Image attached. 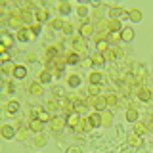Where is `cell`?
<instances>
[{
    "label": "cell",
    "mask_w": 153,
    "mask_h": 153,
    "mask_svg": "<svg viewBox=\"0 0 153 153\" xmlns=\"http://www.w3.org/2000/svg\"><path fill=\"white\" fill-rule=\"evenodd\" d=\"M107 31H113V33H121L123 31V25L119 19H109L107 21Z\"/></svg>",
    "instance_id": "1"
},
{
    "label": "cell",
    "mask_w": 153,
    "mask_h": 153,
    "mask_svg": "<svg viewBox=\"0 0 153 153\" xmlns=\"http://www.w3.org/2000/svg\"><path fill=\"white\" fill-rule=\"evenodd\" d=\"M36 119H38V121H42V123L52 121V119H50V115H48V111H38V113H36Z\"/></svg>",
    "instance_id": "14"
},
{
    "label": "cell",
    "mask_w": 153,
    "mask_h": 153,
    "mask_svg": "<svg viewBox=\"0 0 153 153\" xmlns=\"http://www.w3.org/2000/svg\"><path fill=\"white\" fill-rule=\"evenodd\" d=\"M46 109H50V111H54V109H57V103H56V100H50V102L46 103Z\"/></svg>",
    "instance_id": "33"
},
{
    "label": "cell",
    "mask_w": 153,
    "mask_h": 153,
    "mask_svg": "<svg viewBox=\"0 0 153 153\" xmlns=\"http://www.w3.org/2000/svg\"><path fill=\"white\" fill-rule=\"evenodd\" d=\"M113 115L111 113H102V124H111Z\"/></svg>",
    "instance_id": "17"
},
{
    "label": "cell",
    "mask_w": 153,
    "mask_h": 153,
    "mask_svg": "<svg viewBox=\"0 0 153 153\" xmlns=\"http://www.w3.org/2000/svg\"><path fill=\"white\" fill-rule=\"evenodd\" d=\"M21 17L25 19L27 23H33V16H31V13H29V12H23V16H21Z\"/></svg>",
    "instance_id": "37"
},
{
    "label": "cell",
    "mask_w": 153,
    "mask_h": 153,
    "mask_svg": "<svg viewBox=\"0 0 153 153\" xmlns=\"http://www.w3.org/2000/svg\"><path fill=\"white\" fill-rule=\"evenodd\" d=\"M10 25H12V27H17L19 25V19L17 17H12V19H10Z\"/></svg>",
    "instance_id": "43"
},
{
    "label": "cell",
    "mask_w": 153,
    "mask_h": 153,
    "mask_svg": "<svg viewBox=\"0 0 153 153\" xmlns=\"http://www.w3.org/2000/svg\"><path fill=\"white\" fill-rule=\"evenodd\" d=\"M75 50H79V52H84V44H82V40H80V38H75Z\"/></svg>",
    "instance_id": "23"
},
{
    "label": "cell",
    "mask_w": 153,
    "mask_h": 153,
    "mask_svg": "<svg viewBox=\"0 0 153 153\" xmlns=\"http://www.w3.org/2000/svg\"><path fill=\"white\" fill-rule=\"evenodd\" d=\"M151 96H153V94H151L147 88H142L140 92H138V98H140L142 102H149V100H151Z\"/></svg>",
    "instance_id": "9"
},
{
    "label": "cell",
    "mask_w": 153,
    "mask_h": 153,
    "mask_svg": "<svg viewBox=\"0 0 153 153\" xmlns=\"http://www.w3.org/2000/svg\"><path fill=\"white\" fill-rule=\"evenodd\" d=\"M36 17L40 19V21H46V19H48V12H46V10H38V12H36Z\"/></svg>",
    "instance_id": "24"
},
{
    "label": "cell",
    "mask_w": 153,
    "mask_h": 153,
    "mask_svg": "<svg viewBox=\"0 0 153 153\" xmlns=\"http://www.w3.org/2000/svg\"><path fill=\"white\" fill-rule=\"evenodd\" d=\"M2 136H4V138H8V140L16 138V128L10 126V124H4V126H2Z\"/></svg>",
    "instance_id": "2"
},
{
    "label": "cell",
    "mask_w": 153,
    "mask_h": 153,
    "mask_svg": "<svg viewBox=\"0 0 153 153\" xmlns=\"http://www.w3.org/2000/svg\"><path fill=\"white\" fill-rule=\"evenodd\" d=\"M69 10H71L69 4H61V6H59V12L61 13H69Z\"/></svg>",
    "instance_id": "36"
},
{
    "label": "cell",
    "mask_w": 153,
    "mask_h": 153,
    "mask_svg": "<svg viewBox=\"0 0 153 153\" xmlns=\"http://www.w3.org/2000/svg\"><path fill=\"white\" fill-rule=\"evenodd\" d=\"M61 94H63V90H59V88H54V96H56V98H57V96H61Z\"/></svg>",
    "instance_id": "47"
},
{
    "label": "cell",
    "mask_w": 153,
    "mask_h": 153,
    "mask_svg": "<svg viewBox=\"0 0 153 153\" xmlns=\"http://www.w3.org/2000/svg\"><path fill=\"white\" fill-rule=\"evenodd\" d=\"M117 40H123L121 33H111V35H109V42H117Z\"/></svg>",
    "instance_id": "28"
},
{
    "label": "cell",
    "mask_w": 153,
    "mask_h": 153,
    "mask_svg": "<svg viewBox=\"0 0 153 153\" xmlns=\"http://www.w3.org/2000/svg\"><path fill=\"white\" fill-rule=\"evenodd\" d=\"M8 59H10V56L6 54V52H4V54H2V61H8Z\"/></svg>",
    "instance_id": "49"
},
{
    "label": "cell",
    "mask_w": 153,
    "mask_h": 153,
    "mask_svg": "<svg viewBox=\"0 0 153 153\" xmlns=\"http://www.w3.org/2000/svg\"><path fill=\"white\" fill-rule=\"evenodd\" d=\"M143 132H146V126H143V124H140V123H136V124H134V134L142 136Z\"/></svg>",
    "instance_id": "18"
},
{
    "label": "cell",
    "mask_w": 153,
    "mask_h": 153,
    "mask_svg": "<svg viewBox=\"0 0 153 153\" xmlns=\"http://www.w3.org/2000/svg\"><path fill=\"white\" fill-rule=\"evenodd\" d=\"M63 119H61V117H54V119H52V121H50V126H52V130H61V128H63Z\"/></svg>",
    "instance_id": "4"
},
{
    "label": "cell",
    "mask_w": 153,
    "mask_h": 153,
    "mask_svg": "<svg viewBox=\"0 0 153 153\" xmlns=\"http://www.w3.org/2000/svg\"><path fill=\"white\" fill-rule=\"evenodd\" d=\"M69 84L73 86V88H76V86L80 84V76H79V75H71V76H69Z\"/></svg>",
    "instance_id": "16"
},
{
    "label": "cell",
    "mask_w": 153,
    "mask_h": 153,
    "mask_svg": "<svg viewBox=\"0 0 153 153\" xmlns=\"http://www.w3.org/2000/svg\"><path fill=\"white\" fill-rule=\"evenodd\" d=\"M46 143V138L44 136H36V140H35V146H38V147H42Z\"/></svg>",
    "instance_id": "32"
},
{
    "label": "cell",
    "mask_w": 153,
    "mask_h": 153,
    "mask_svg": "<svg viewBox=\"0 0 153 153\" xmlns=\"http://www.w3.org/2000/svg\"><path fill=\"white\" fill-rule=\"evenodd\" d=\"M33 33H35V35H36V33H40V25H38V23L33 25Z\"/></svg>",
    "instance_id": "46"
},
{
    "label": "cell",
    "mask_w": 153,
    "mask_h": 153,
    "mask_svg": "<svg viewBox=\"0 0 153 153\" xmlns=\"http://www.w3.org/2000/svg\"><path fill=\"white\" fill-rule=\"evenodd\" d=\"M52 25H54V29H61V27L65 25V23L61 21V19H56V21H52Z\"/></svg>",
    "instance_id": "35"
},
{
    "label": "cell",
    "mask_w": 153,
    "mask_h": 153,
    "mask_svg": "<svg viewBox=\"0 0 153 153\" xmlns=\"http://www.w3.org/2000/svg\"><path fill=\"white\" fill-rule=\"evenodd\" d=\"M92 61H94L96 65H100V63H103L105 59H103V56H102V54H94V56H92Z\"/></svg>",
    "instance_id": "26"
},
{
    "label": "cell",
    "mask_w": 153,
    "mask_h": 153,
    "mask_svg": "<svg viewBox=\"0 0 153 153\" xmlns=\"http://www.w3.org/2000/svg\"><path fill=\"white\" fill-rule=\"evenodd\" d=\"M92 31H94V27L90 25V23H86V25L82 27V31H80V33H82L84 36H88V35H92Z\"/></svg>",
    "instance_id": "20"
},
{
    "label": "cell",
    "mask_w": 153,
    "mask_h": 153,
    "mask_svg": "<svg viewBox=\"0 0 153 153\" xmlns=\"http://www.w3.org/2000/svg\"><path fill=\"white\" fill-rule=\"evenodd\" d=\"M126 121H130V123L138 121V111H136V109H128V111H126Z\"/></svg>",
    "instance_id": "13"
},
{
    "label": "cell",
    "mask_w": 153,
    "mask_h": 153,
    "mask_svg": "<svg viewBox=\"0 0 153 153\" xmlns=\"http://www.w3.org/2000/svg\"><path fill=\"white\" fill-rule=\"evenodd\" d=\"M76 10H79V13H80V16H86V13H88V10H86V6H79Z\"/></svg>",
    "instance_id": "42"
},
{
    "label": "cell",
    "mask_w": 153,
    "mask_h": 153,
    "mask_svg": "<svg viewBox=\"0 0 153 153\" xmlns=\"http://www.w3.org/2000/svg\"><path fill=\"white\" fill-rule=\"evenodd\" d=\"M151 123H153V115H151Z\"/></svg>",
    "instance_id": "51"
},
{
    "label": "cell",
    "mask_w": 153,
    "mask_h": 153,
    "mask_svg": "<svg viewBox=\"0 0 153 153\" xmlns=\"http://www.w3.org/2000/svg\"><path fill=\"white\" fill-rule=\"evenodd\" d=\"M2 38H4V46H6V48L12 44V36H10L8 33H2Z\"/></svg>",
    "instance_id": "29"
},
{
    "label": "cell",
    "mask_w": 153,
    "mask_h": 153,
    "mask_svg": "<svg viewBox=\"0 0 153 153\" xmlns=\"http://www.w3.org/2000/svg\"><path fill=\"white\" fill-rule=\"evenodd\" d=\"M25 136H27V132H25V130H19V132L16 134V138H17V140H23Z\"/></svg>",
    "instance_id": "40"
},
{
    "label": "cell",
    "mask_w": 153,
    "mask_h": 153,
    "mask_svg": "<svg viewBox=\"0 0 153 153\" xmlns=\"http://www.w3.org/2000/svg\"><path fill=\"white\" fill-rule=\"evenodd\" d=\"M98 92H100L98 84H90V96H98Z\"/></svg>",
    "instance_id": "34"
},
{
    "label": "cell",
    "mask_w": 153,
    "mask_h": 153,
    "mask_svg": "<svg viewBox=\"0 0 153 153\" xmlns=\"http://www.w3.org/2000/svg\"><path fill=\"white\" fill-rule=\"evenodd\" d=\"M17 109H19V103H17V102H10V103H8V111H10V113H16Z\"/></svg>",
    "instance_id": "25"
},
{
    "label": "cell",
    "mask_w": 153,
    "mask_h": 153,
    "mask_svg": "<svg viewBox=\"0 0 153 153\" xmlns=\"http://www.w3.org/2000/svg\"><path fill=\"white\" fill-rule=\"evenodd\" d=\"M52 80V75L48 73V71H42L40 73V82H50Z\"/></svg>",
    "instance_id": "22"
},
{
    "label": "cell",
    "mask_w": 153,
    "mask_h": 153,
    "mask_svg": "<svg viewBox=\"0 0 153 153\" xmlns=\"http://www.w3.org/2000/svg\"><path fill=\"white\" fill-rule=\"evenodd\" d=\"M42 92V88H40V84H31V94H40Z\"/></svg>",
    "instance_id": "31"
},
{
    "label": "cell",
    "mask_w": 153,
    "mask_h": 153,
    "mask_svg": "<svg viewBox=\"0 0 153 153\" xmlns=\"http://www.w3.org/2000/svg\"><path fill=\"white\" fill-rule=\"evenodd\" d=\"M13 69H16V67H12L10 63H6V65H4V73H10V71H13Z\"/></svg>",
    "instance_id": "44"
},
{
    "label": "cell",
    "mask_w": 153,
    "mask_h": 153,
    "mask_svg": "<svg viewBox=\"0 0 153 153\" xmlns=\"http://www.w3.org/2000/svg\"><path fill=\"white\" fill-rule=\"evenodd\" d=\"M35 36V33H29V29H25V27H21L17 31V38L19 40H29V38H33Z\"/></svg>",
    "instance_id": "3"
},
{
    "label": "cell",
    "mask_w": 153,
    "mask_h": 153,
    "mask_svg": "<svg viewBox=\"0 0 153 153\" xmlns=\"http://www.w3.org/2000/svg\"><path fill=\"white\" fill-rule=\"evenodd\" d=\"M124 82H126V84H134V82H136V80H134V75H126Z\"/></svg>",
    "instance_id": "39"
},
{
    "label": "cell",
    "mask_w": 153,
    "mask_h": 153,
    "mask_svg": "<svg viewBox=\"0 0 153 153\" xmlns=\"http://www.w3.org/2000/svg\"><path fill=\"white\" fill-rule=\"evenodd\" d=\"M98 50L102 52V54H103V52H107V42H105V40H100L98 42Z\"/></svg>",
    "instance_id": "30"
},
{
    "label": "cell",
    "mask_w": 153,
    "mask_h": 153,
    "mask_svg": "<svg viewBox=\"0 0 153 153\" xmlns=\"http://www.w3.org/2000/svg\"><path fill=\"white\" fill-rule=\"evenodd\" d=\"M121 38H123L124 42H130L132 38H134V31H132L130 27H124L123 31H121Z\"/></svg>",
    "instance_id": "6"
},
{
    "label": "cell",
    "mask_w": 153,
    "mask_h": 153,
    "mask_svg": "<svg viewBox=\"0 0 153 153\" xmlns=\"http://www.w3.org/2000/svg\"><path fill=\"white\" fill-rule=\"evenodd\" d=\"M149 130L153 132V123H151V121H149Z\"/></svg>",
    "instance_id": "50"
},
{
    "label": "cell",
    "mask_w": 153,
    "mask_h": 153,
    "mask_svg": "<svg viewBox=\"0 0 153 153\" xmlns=\"http://www.w3.org/2000/svg\"><path fill=\"white\" fill-rule=\"evenodd\" d=\"M128 17H130L132 21H140V19H142V12H140V10H130V12H128Z\"/></svg>",
    "instance_id": "12"
},
{
    "label": "cell",
    "mask_w": 153,
    "mask_h": 153,
    "mask_svg": "<svg viewBox=\"0 0 153 153\" xmlns=\"http://www.w3.org/2000/svg\"><path fill=\"white\" fill-rule=\"evenodd\" d=\"M71 31H73V27H71L69 23H65V25H63V33H65V35H69Z\"/></svg>",
    "instance_id": "41"
},
{
    "label": "cell",
    "mask_w": 153,
    "mask_h": 153,
    "mask_svg": "<svg viewBox=\"0 0 153 153\" xmlns=\"http://www.w3.org/2000/svg\"><path fill=\"white\" fill-rule=\"evenodd\" d=\"M29 128L35 132H40L42 130V121H38V119H35V121H31V124H29Z\"/></svg>",
    "instance_id": "11"
},
{
    "label": "cell",
    "mask_w": 153,
    "mask_h": 153,
    "mask_svg": "<svg viewBox=\"0 0 153 153\" xmlns=\"http://www.w3.org/2000/svg\"><path fill=\"white\" fill-rule=\"evenodd\" d=\"M130 143H132V146H140V143H142L140 136H138V134H132V136H130Z\"/></svg>",
    "instance_id": "27"
},
{
    "label": "cell",
    "mask_w": 153,
    "mask_h": 153,
    "mask_svg": "<svg viewBox=\"0 0 153 153\" xmlns=\"http://www.w3.org/2000/svg\"><path fill=\"white\" fill-rule=\"evenodd\" d=\"M105 102H107V105H115V103H117V96H115V94H107V96H105Z\"/></svg>",
    "instance_id": "21"
},
{
    "label": "cell",
    "mask_w": 153,
    "mask_h": 153,
    "mask_svg": "<svg viewBox=\"0 0 153 153\" xmlns=\"http://www.w3.org/2000/svg\"><path fill=\"white\" fill-rule=\"evenodd\" d=\"M88 123H90V126H96V124H102V115H98V113L90 115V117H88Z\"/></svg>",
    "instance_id": "10"
},
{
    "label": "cell",
    "mask_w": 153,
    "mask_h": 153,
    "mask_svg": "<svg viewBox=\"0 0 153 153\" xmlns=\"http://www.w3.org/2000/svg\"><path fill=\"white\" fill-rule=\"evenodd\" d=\"M67 63L76 65V63H79V54H69V56H67Z\"/></svg>",
    "instance_id": "19"
},
{
    "label": "cell",
    "mask_w": 153,
    "mask_h": 153,
    "mask_svg": "<svg viewBox=\"0 0 153 153\" xmlns=\"http://www.w3.org/2000/svg\"><path fill=\"white\" fill-rule=\"evenodd\" d=\"M115 56H117V57L123 56V50H121V48H115Z\"/></svg>",
    "instance_id": "48"
},
{
    "label": "cell",
    "mask_w": 153,
    "mask_h": 153,
    "mask_svg": "<svg viewBox=\"0 0 153 153\" xmlns=\"http://www.w3.org/2000/svg\"><path fill=\"white\" fill-rule=\"evenodd\" d=\"M65 153H80V149H79V147H69Z\"/></svg>",
    "instance_id": "45"
},
{
    "label": "cell",
    "mask_w": 153,
    "mask_h": 153,
    "mask_svg": "<svg viewBox=\"0 0 153 153\" xmlns=\"http://www.w3.org/2000/svg\"><path fill=\"white\" fill-rule=\"evenodd\" d=\"M102 56H103V59H105V61H111V59H113V54H111L109 50H107V52H103Z\"/></svg>",
    "instance_id": "38"
},
{
    "label": "cell",
    "mask_w": 153,
    "mask_h": 153,
    "mask_svg": "<svg viewBox=\"0 0 153 153\" xmlns=\"http://www.w3.org/2000/svg\"><path fill=\"white\" fill-rule=\"evenodd\" d=\"M67 124H69V126H73V128H76L80 124V117L76 113H71L69 117H67Z\"/></svg>",
    "instance_id": "7"
},
{
    "label": "cell",
    "mask_w": 153,
    "mask_h": 153,
    "mask_svg": "<svg viewBox=\"0 0 153 153\" xmlns=\"http://www.w3.org/2000/svg\"><path fill=\"white\" fill-rule=\"evenodd\" d=\"M102 82V75L100 73H90V84H100Z\"/></svg>",
    "instance_id": "15"
},
{
    "label": "cell",
    "mask_w": 153,
    "mask_h": 153,
    "mask_svg": "<svg viewBox=\"0 0 153 153\" xmlns=\"http://www.w3.org/2000/svg\"><path fill=\"white\" fill-rule=\"evenodd\" d=\"M13 76H16V79H25V76H27V69L21 67V65H17L16 69H13Z\"/></svg>",
    "instance_id": "8"
},
{
    "label": "cell",
    "mask_w": 153,
    "mask_h": 153,
    "mask_svg": "<svg viewBox=\"0 0 153 153\" xmlns=\"http://www.w3.org/2000/svg\"><path fill=\"white\" fill-rule=\"evenodd\" d=\"M105 105H107V102H105L103 96H96V98H94V107L98 109V111H103Z\"/></svg>",
    "instance_id": "5"
}]
</instances>
